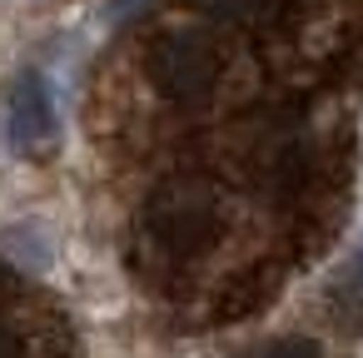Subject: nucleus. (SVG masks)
Returning <instances> with one entry per match:
<instances>
[{
	"label": "nucleus",
	"instance_id": "nucleus-6",
	"mask_svg": "<svg viewBox=\"0 0 363 358\" xmlns=\"http://www.w3.org/2000/svg\"><path fill=\"white\" fill-rule=\"evenodd\" d=\"M264 358H323V348L313 343V338H303V333H294V338H279Z\"/></svg>",
	"mask_w": 363,
	"mask_h": 358
},
{
	"label": "nucleus",
	"instance_id": "nucleus-1",
	"mask_svg": "<svg viewBox=\"0 0 363 358\" xmlns=\"http://www.w3.org/2000/svg\"><path fill=\"white\" fill-rule=\"evenodd\" d=\"M135 234L160 269H184L219 239V199L204 179H164L145 199Z\"/></svg>",
	"mask_w": 363,
	"mask_h": 358
},
{
	"label": "nucleus",
	"instance_id": "nucleus-4",
	"mask_svg": "<svg viewBox=\"0 0 363 358\" xmlns=\"http://www.w3.org/2000/svg\"><path fill=\"white\" fill-rule=\"evenodd\" d=\"M194 6H199L209 21H224V26H254V21L269 11V0H194Z\"/></svg>",
	"mask_w": 363,
	"mask_h": 358
},
{
	"label": "nucleus",
	"instance_id": "nucleus-5",
	"mask_svg": "<svg viewBox=\"0 0 363 358\" xmlns=\"http://www.w3.org/2000/svg\"><path fill=\"white\" fill-rule=\"evenodd\" d=\"M333 303H338L343 313H363V244H358V254L343 264V274H338V284H333Z\"/></svg>",
	"mask_w": 363,
	"mask_h": 358
},
{
	"label": "nucleus",
	"instance_id": "nucleus-2",
	"mask_svg": "<svg viewBox=\"0 0 363 358\" xmlns=\"http://www.w3.org/2000/svg\"><path fill=\"white\" fill-rule=\"evenodd\" d=\"M145 70H150V85L179 105V110H194L214 95L219 85V50L209 35L199 30H164L150 40L145 50Z\"/></svg>",
	"mask_w": 363,
	"mask_h": 358
},
{
	"label": "nucleus",
	"instance_id": "nucleus-3",
	"mask_svg": "<svg viewBox=\"0 0 363 358\" xmlns=\"http://www.w3.org/2000/svg\"><path fill=\"white\" fill-rule=\"evenodd\" d=\"M60 135V115H55V95L50 80L40 70L16 75L11 95H6V140L16 155H45Z\"/></svg>",
	"mask_w": 363,
	"mask_h": 358
}]
</instances>
